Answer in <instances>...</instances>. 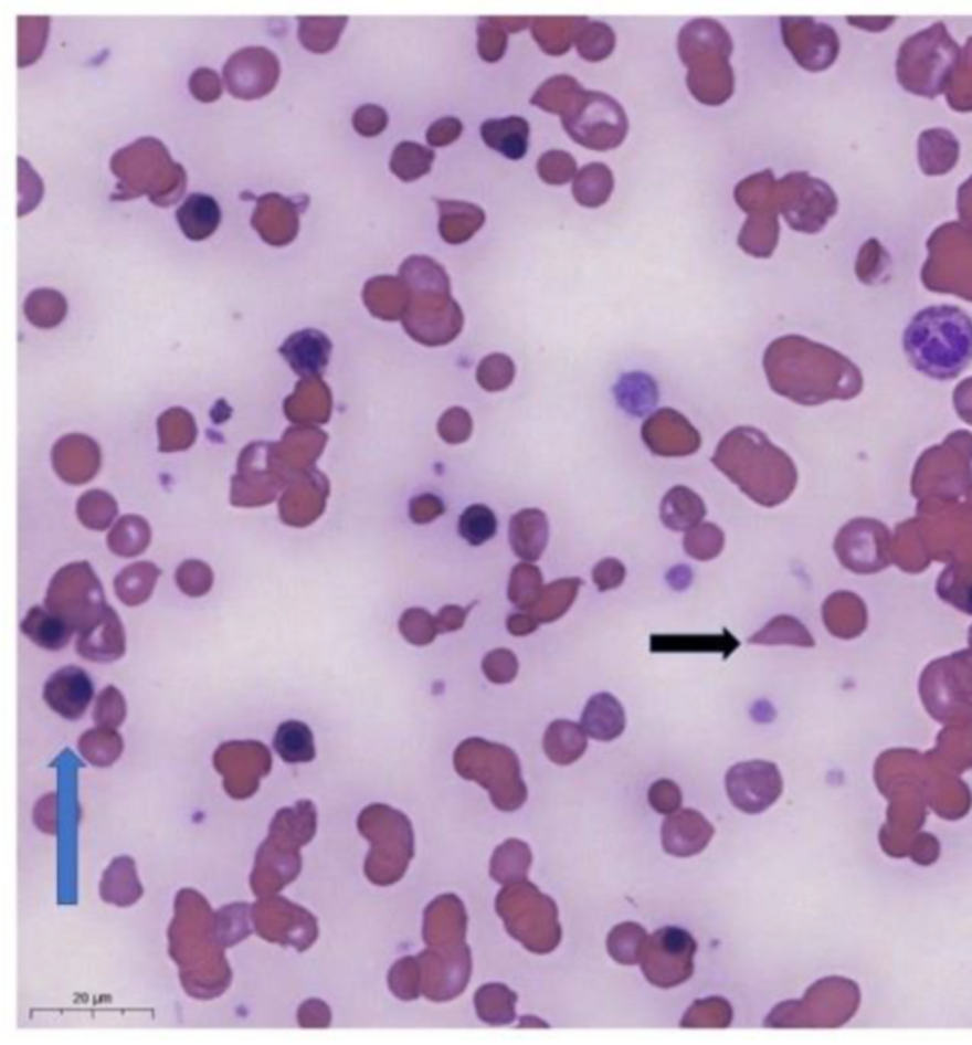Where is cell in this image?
I'll use <instances>...</instances> for the list:
<instances>
[{
  "mask_svg": "<svg viewBox=\"0 0 972 1045\" xmlns=\"http://www.w3.org/2000/svg\"><path fill=\"white\" fill-rule=\"evenodd\" d=\"M458 532L467 543L483 546L496 537L498 517L485 504H473L459 516Z\"/></svg>",
  "mask_w": 972,
  "mask_h": 1045,
  "instance_id": "37",
  "label": "cell"
},
{
  "mask_svg": "<svg viewBox=\"0 0 972 1045\" xmlns=\"http://www.w3.org/2000/svg\"><path fill=\"white\" fill-rule=\"evenodd\" d=\"M612 189L614 177L604 163H589L575 176L574 197L581 205L599 208L610 198Z\"/></svg>",
  "mask_w": 972,
  "mask_h": 1045,
  "instance_id": "31",
  "label": "cell"
},
{
  "mask_svg": "<svg viewBox=\"0 0 972 1045\" xmlns=\"http://www.w3.org/2000/svg\"><path fill=\"white\" fill-rule=\"evenodd\" d=\"M425 994L435 1002H446L466 991L472 978V952L467 944L424 952Z\"/></svg>",
  "mask_w": 972,
  "mask_h": 1045,
  "instance_id": "11",
  "label": "cell"
},
{
  "mask_svg": "<svg viewBox=\"0 0 972 1045\" xmlns=\"http://www.w3.org/2000/svg\"><path fill=\"white\" fill-rule=\"evenodd\" d=\"M445 511V504L437 496L424 495L414 498L411 506L412 519L416 522H427L437 519Z\"/></svg>",
  "mask_w": 972,
  "mask_h": 1045,
  "instance_id": "54",
  "label": "cell"
},
{
  "mask_svg": "<svg viewBox=\"0 0 972 1045\" xmlns=\"http://www.w3.org/2000/svg\"><path fill=\"white\" fill-rule=\"evenodd\" d=\"M385 124H388V115L382 107H377V105H363L353 115V126L364 137L379 136L384 131Z\"/></svg>",
  "mask_w": 972,
  "mask_h": 1045,
  "instance_id": "51",
  "label": "cell"
},
{
  "mask_svg": "<svg viewBox=\"0 0 972 1045\" xmlns=\"http://www.w3.org/2000/svg\"><path fill=\"white\" fill-rule=\"evenodd\" d=\"M414 303L405 318L406 331L414 339L440 347L458 337L464 327V316L458 303L451 299V289L412 292Z\"/></svg>",
  "mask_w": 972,
  "mask_h": 1045,
  "instance_id": "9",
  "label": "cell"
},
{
  "mask_svg": "<svg viewBox=\"0 0 972 1045\" xmlns=\"http://www.w3.org/2000/svg\"><path fill=\"white\" fill-rule=\"evenodd\" d=\"M585 21L575 18H541L533 23V39L546 50V54H567Z\"/></svg>",
  "mask_w": 972,
  "mask_h": 1045,
  "instance_id": "30",
  "label": "cell"
},
{
  "mask_svg": "<svg viewBox=\"0 0 972 1045\" xmlns=\"http://www.w3.org/2000/svg\"><path fill=\"white\" fill-rule=\"evenodd\" d=\"M507 632L515 635V637H525V635H530V633L538 630V618L533 616L532 612L520 611L509 614L506 620Z\"/></svg>",
  "mask_w": 972,
  "mask_h": 1045,
  "instance_id": "56",
  "label": "cell"
},
{
  "mask_svg": "<svg viewBox=\"0 0 972 1045\" xmlns=\"http://www.w3.org/2000/svg\"><path fill=\"white\" fill-rule=\"evenodd\" d=\"M279 63L266 48H247L230 57L224 67L229 89L240 99H258L276 86Z\"/></svg>",
  "mask_w": 972,
  "mask_h": 1045,
  "instance_id": "13",
  "label": "cell"
},
{
  "mask_svg": "<svg viewBox=\"0 0 972 1045\" xmlns=\"http://www.w3.org/2000/svg\"><path fill=\"white\" fill-rule=\"evenodd\" d=\"M549 542V521L538 508H527L517 511L509 521V543L515 556L533 563L538 561Z\"/></svg>",
  "mask_w": 972,
  "mask_h": 1045,
  "instance_id": "17",
  "label": "cell"
},
{
  "mask_svg": "<svg viewBox=\"0 0 972 1045\" xmlns=\"http://www.w3.org/2000/svg\"><path fill=\"white\" fill-rule=\"evenodd\" d=\"M401 627L405 632L406 638L414 645H427L432 643L440 627L433 622V618L425 611L406 612L405 620L401 622Z\"/></svg>",
  "mask_w": 972,
  "mask_h": 1045,
  "instance_id": "49",
  "label": "cell"
},
{
  "mask_svg": "<svg viewBox=\"0 0 972 1045\" xmlns=\"http://www.w3.org/2000/svg\"><path fill=\"white\" fill-rule=\"evenodd\" d=\"M752 645H790L811 646L810 633L805 632L804 625L797 620L789 616H776L763 630L750 637Z\"/></svg>",
  "mask_w": 972,
  "mask_h": 1045,
  "instance_id": "40",
  "label": "cell"
},
{
  "mask_svg": "<svg viewBox=\"0 0 972 1045\" xmlns=\"http://www.w3.org/2000/svg\"><path fill=\"white\" fill-rule=\"evenodd\" d=\"M625 725V709L622 701L612 694H594L581 712V727L593 740H615L622 736Z\"/></svg>",
  "mask_w": 972,
  "mask_h": 1045,
  "instance_id": "19",
  "label": "cell"
},
{
  "mask_svg": "<svg viewBox=\"0 0 972 1045\" xmlns=\"http://www.w3.org/2000/svg\"><path fill=\"white\" fill-rule=\"evenodd\" d=\"M726 789L737 810L744 814H760L781 796L783 781L773 762L750 760L729 768Z\"/></svg>",
  "mask_w": 972,
  "mask_h": 1045,
  "instance_id": "10",
  "label": "cell"
},
{
  "mask_svg": "<svg viewBox=\"0 0 972 1045\" xmlns=\"http://www.w3.org/2000/svg\"><path fill=\"white\" fill-rule=\"evenodd\" d=\"M515 379V363L506 353H490L477 367V382L486 392L506 390Z\"/></svg>",
  "mask_w": 972,
  "mask_h": 1045,
  "instance_id": "43",
  "label": "cell"
},
{
  "mask_svg": "<svg viewBox=\"0 0 972 1045\" xmlns=\"http://www.w3.org/2000/svg\"><path fill=\"white\" fill-rule=\"evenodd\" d=\"M274 747L285 762H304V760L314 759L310 728L297 720H287L277 728Z\"/></svg>",
  "mask_w": 972,
  "mask_h": 1045,
  "instance_id": "36",
  "label": "cell"
},
{
  "mask_svg": "<svg viewBox=\"0 0 972 1045\" xmlns=\"http://www.w3.org/2000/svg\"><path fill=\"white\" fill-rule=\"evenodd\" d=\"M588 732L578 722L554 720L543 736V751L547 759L554 764L568 767L574 764L575 760H580L588 751Z\"/></svg>",
  "mask_w": 972,
  "mask_h": 1045,
  "instance_id": "21",
  "label": "cell"
},
{
  "mask_svg": "<svg viewBox=\"0 0 972 1045\" xmlns=\"http://www.w3.org/2000/svg\"><path fill=\"white\" fill-rule=\"evenodd\" d=\"M253 226L261 232V236L272 245L289 244L295 238L298 229L297 213L293 205L277 194H268L261 198L255 215H253Z\"/></svg>",
  "mask_w": 972,
  "mask_h": 1045,
  "instance_id": "18",
  "label": "cell"
},
{
  "mask_svg": "<svg viewBox=\"0 0 972 1045\" xmlns=\"http://www.w3.org/2000/svg\"><path fill=\"white\" fill-rule=\"evenodd\" d=\"M441 236L448 244H462L485 223V211L466 202H440Z\"/></svg>",
  "mask_w": 972,
  "mask_h": 1045,
  "instance_id": "27",
  "label": "cell"
},
{
  "mask_svg": "<svg viewBox=\"0 0 972 1045\" xmlns=\"http://www.w3.org/2000/svg\"><path fill=\"white\" fill-rule=\"evenodd\" d=\"M659 516L667 529L688 532L702 522L707 516V506L697 493L684 485H676L663 496Z\"/></svg>",
  "mask_w": 972,
  "mask_h": 1045,
  "instance_id": "22",
  "label": "cell"
},
{
  "mask_svg": "<svg viewBox=\"0 0 972 1045\" xmlns=\"http://www.w3.org/2000/svg\"><path fill=\"white\" fill-rule=\"evenodd\" d=\"M473 432V421L466 409H448L440 421V434L446 443L459 445L467 442Z\"/></svg>",
  "mask_w": 972,
  "mask_h": 1045,
  "instance_id": "46",
  "label": "cell"
},
{
  "mask_svg": "<svg viewBox=\"0 0 972 1045\" xmlns=\"http://www.w3.org/2000/svg\"><path fill=\"white\" fill-rule=\"evenodd\" d=\"M678 48L689 67V92L709 105L726 102L733 89L728 63L731 42L726 29L710 20L694 21L683 29Z\"/></svg>",
  "mask_w": 972,
  "mask_h": 1045,
  "instance_id": "3",
  "label": "cell"
},
{
  "mask_svg": "<svg viewBox=\"0 0 972 1045\" xmlns=\"http://www.w3.org/2000/svg\"><path fill=\"white\" fill-rule=\"evenodd\" d=\"M712 836V823L697 810H678L663 823V849L675 857L701 854L702 849L709 846Z\"/></svg>",
  "mask_w": 972,
  "mask_h": 1045,
  "instance_id": "14",
  "label": "cell"
},
{
  "mask_svg": "<svg viewBox=\"0 0 972 1045\" xmlns=\"http://www.w3.org/2000/svg\"><path fill=\"white\" fill-rule=\"evenodd\" d=\"M467 917L456 896H443L425 912V943L435 949L466 944Z\"/></svg>",
  "mask_w": 972,
  "mask_h": 1045,
  "instance_id": "15",
  "label": "cell"
},
{
  "mask_svg": "<svg viewBox=\"0 0 972 1045\" xmlns=\"http://www.w3.org/2000/svg\"><path fill=\"white\" fill-rule=\"evenodd\" d=\"M473 1002L477 1017L486 1025H511L517 1017V994L507 984L488 983L480 986L479 991L475 992Z\"/></svg>",
  "mask_w": 972,
  "mask_h": 1045,
  "instance_id": "26",
  "label": "cell"
},
{
  "mask_svg": "<svg viewBox=\"0 0 972 1045\" xmlns=\"http://www.w3.org/2000/svg\"><path fill=\"white\" fill-rule=\"evenodd\" d=\"M581 584H583L581 578H561L551 584L543 585L540 599L532 609L533 616L538 618L540 624L557 622L572 609Z\"/></svg>",
  "mask_w": 972,
  "mask_h": 1045,
  "instance_id": "29",
  "label": "cell"
},
{
  "mask_svg": "<svg viewBox=\"0 0 972 1045\" xmlns=\"http://www.w3.org/2000/svg\"><path fill=\"white\" fill-rule=\"evenodd\" d=\"M190 92L200 99V102H215L221 95V82L219 76L210 68H200L192 78H190Z\"/></svg>",
  "mask_w": 972,
  "mask_h": 1045,
  "instance_id": "52",
  "label": "cell"
},
{
  "mask_svg": "<svg viewBox=\"0 0 972 1045\" xmlns=\"http://www.w3.org/2000/svg\"><path fill=\"white\" fill-rule=\"evenodd\" d=\"M543 591V577L541 570L536 564L522 563L515 564L509 577V588H507V598L519 609V611L532 612L533 606L540 599Z\"/></svg>",
  "mask_w": 972,
  "mask_h": 1045,
  "instance_id": "34",
  "label": "cell"
},
{
  "mask_svg": "<svg viewBox=\"0 0 972 1045\" xmlns=\"http://www.w3.org/2000/svg\"><path fill=\"white\" fill-rule=\"evenodd\" d=\"M646 941H648V933L642 928L641 923L623 922L610 931L606 943L608 952L617 964H641Z\"/></svg>",
  "mask_w": 972,
  "mask_h": 1045,
  "instance_id": "32",
  "label": "cell"
},
{
  "mask_svg": "<svg viewBox=\"0 0 972 1045\" xmlns=\"http://www.w3.org/2000/svg\"><path fill=\"white\" fill-rule=\"evenodd\" d=\"M726 543V535L715 522H699L684 537V550L697 561H710L720 556Z\"/></svg>",
  "mask_w": 972,
  "mask_h": 1045,
  "instance_id": "41",
  "label": "cell"
},
{
  "mask_svg": "<svg viewBox=\"0 0 972 1045\" xmlns=\"http://www.w3.org/2000/svg\"><path fill=\"white\" fill-rule=\"evenodd\" d=\"M530 865H532V852L528 848V844L511 838L494 852L493 862H490V878L500 884L527 880Z\"/></svg>",
  "mask_w": 972,
  "mask_h": 1045,
  "instance_id": "28",
  "label": "cell"
},
{
  "mask_svg": "<svg viewBox=\"0 0 972 1045\" xmlns=\"http://www.w3.org/2000/svg\"><path fill=\"white\" fill-rule=\"evenodd\" d=\"M697 943L683 928H662L654 931L642 952L644 978L659 989H675L694 975Z\"/></svg>",
  "mask_w": 972,
  "mask_h": 1045,
  "instance_id": "8",
  "label": "cell"
},
{
  "mask_svg": "<svg viewBox=\"0 0 972 1045\" xmlns=\"http://www.w3.org/2000/svg\"><path fill=\"white\" fill-rule=\"evenodd\" d=\"M568 136L594 150L620 147L627 136V116L622 105L601 92H583L562 115Z\"/></svg>",
  "mask_w": 972,
  "mask_h": 1045,
  "instance_id": "7",
  "label": "cell"
},
{
  "mask_svg": "<svg viewBox=\"0 0 972 1045\" xmlns=\"http://www.w3.org/2000/svg\"><path fill=\"white\" fill-rule=\"evenodd\" d=\"M177 221L190 240H205L221 223V210L208 194H190L177 210Z\"/></svg>",
  "mask_w": 972,
  "mask_h": 1045,
  "instance_id": "24",
  "label": "cell"
},
{
  "mask_svg": "<svg viewBox=\"0 0 972 1045\" xmlns=\"http://www.w3.org/2000/svg\"><path fill=\"white\" fill-rule=\"evenodd\" d=\"M475 603L469 604L467 609H462V606H456V604H451V606H445L443 611L440 612L437 616V627L440 632H458L464 627L467 620V612L469 609H473Z\"/></svg>",
  "mask_w": 972,
  "mask_h": 1045,
  "instance_id": "55",
  "label": "cell"
},
{
  "mask_svg": "<svg viewBox=\"0 0 972 1045\" xmlns=\"http://www.w3.org/2000/svg\"><path fill=\"white\" fill-rule=\"evenodd\" d=\"M435 160V152L432 149H425L416 142L405 141L393 150L392 171L403 181H414L419 177L425 176L432 168Z\"/></svg>",
  "mask_w": 972,
  "mask_h": 1045,
  "instance_id": "39",
  "label": "cell"
},
{
  "mask_svg": "<svg viewBox=\"0 0 972 1045\" xmlns=\"http://www.w3.org/2000/svg\"><path fill=\"white\" fill-rule=\"evenodd\" d=\"M113 170L122 181L120 189L131 190V197L149 192L158 205L171 204L169 190L179 197L184 187V170L171 162L158 139H141L128 149L116 152Z\"/></svg>",
  "mask_w": 972,
  "mask_h": 1045,
  "instance_id": "6",
  "label": "cell"
},
{
  "mask_svg": "<svg viewBox=\"0 0 972 1045\" xmlns=\"http://www.w3.org/2000/svg\"><path fill=\"white\" fill-rule=\"evenodd\" d=\"M617 401L627 413L644 414L657 403V387L648 374H625L614 388Z\"/></svg>",
  "mask_w": 972,
  "mask_h": 1045,
  "instance_id": "33",
  "label": "cell"
},
{
  "mask_svg": "<svg viewBox=\"0 0 972 1045\" xmlns=\"http://www.w3.org/2000/svg\"><path fill=\"white\" fill-rule=\"evenodd\" d=\"M649 806L654 808L657 814H675L683 806V791L676 785L675 781L659 780L648 791Z\"/></svg>",
  "mask_w": 972,
  "mask_h": 1045,
  "instance_id": "47",
  "label": "cell"
},
{
  "mask_svg": "<svg viewBox=\"0 0 972 1045\" xmlns=\"http://www.w3.org/2000/svg\"><path fill=\"white\" fill-rule=\"evenodd\" d=\"M528 123L520 116L490 118L480 126L483 141L509 160H520L528 150Z\"/></svg>",
  "mask_w": 972,
  "mask_h": 1045,
  "instance_id": "23",
  "label": "cell"
},
{
  "mask_svg": "<svg viewBox=\"0 0 972 1045\" xmlns=\"http://www.w3.org/2000/svg\"><path fill=\"white\" fill-rule=\"evenodd\" d=\"M287 361L298 373H318L327 363L329 342L321 332L303 331L293 335L282 348Z\"/></svg>",
  "mask_w": 972,
  "mask_h": 1045,
  "instance_id": "25",
  "label": "cell"
},
{
  "mask_svg": "<svg viewBox=\"0 0 972 1045\" xmlns=\"http://www.w3.org/2000/svg\"><path fill=\"white\" fill-rule=\"evenodd\" d=\"M483 673L494 685H509L519 673V659L507 648H496L488 652L483 659Z\"/></svg>",
  "mask_w": 972,
  "mask_h": 1045,
  "instance_id": "44",
  "label": "cell"
},
{
  "mask_svg": "<svg viewBox=\"0 0 972 1045\" xmlns=\"http://www.w3.org/2000/svg\"><path fill=\"white\" fill-rule=\"evenodd\" d=\"M585 89L572 76L559 75L549 78L532 97V105L549 110V113H559L564 115L575 99L583 94Z\"/></svg>",
  "mask_w": 972,
  "mask_h": 1045,
  "instance_id": "35",
  "label": "cell"
},
{
  "mask_svg": "<svg viewBox=\"0 0 972 1045\" xmlns=\"http://www.w3.org/2000/svg\"><path fill=\"white\" fill-rule=\"evenodd\" d=\"M496 912L506 923L507 933L533 954H549L561 943L557 905L532 883L506 884L496 897Z\"/></svg>",
  "mask_w": 972,
  "mask_h": 1045,
  "instance_id": "5",
  "label": "cell"
},
{
  "mask_svg": "<svg viewBox=\"0 0 972 1045\" xmlns=\"http://www.w3.org/2000/svg\"><path fill=\"white\" fill-rule=\"evenodd\" d=\"M731 1021H733V1010L728 1000L712 996L697 1000L684 1015L680 1026L684 1028H702V1026L726 1028L731 1025Z\"/></svg>",
  "mask_w": 972,
  "mask_h": 1045,
  "instance_id": "38",
  "label": "cell"
},
{
  "mask_svg": "<svg viewBox=\"0 0 972 1045\" xmlns=\"http://www.w3.org/2000/svg\"><path fill=\"white\" fill-rule=\"evenodd\" d=\"M575 42H578L581 57H585L589 62H601L614 50V31L604 23H589V21H585V25L581 28L580 33L575 36Z\"/></svg>",
  "mask_w": 972,
  "mask_h": 1045,
  "instance_id": "42",
  "label": "cell"
},
{
  "mask_svg": "<svg viewBox=\"0 0 972 1045\" xmlns=\"http://www.w3.org/2000/svg\"><path fill=\"white\" fill-rule=\"evenodd\" d=\"M454 768L464 780L483 785L490 793L494 806L501 812H515L527 802L519 757L509 747L469 738L456 749Z\"/></svg>",
  "mask_w": 972,
  "mask_h": 1045,
  "instance_id": "4",
  "label": "cell"
},
{
  "mask_svg": "<svg viewBox=\"0 0 972 1045\" xmlns=\"http://www.w3.org/2000/svg\"><path fill=\"white\" fill-rule=\"evenodd\" d=\"M459 134H462V123L458 118H441L437 123L432 124V128L427 131V141L433 147H445V145L456 141Z\"/></svg>",
  "mask_w": 972,
  "mask_h": 1045,
  "instance_id": "53",
  "label": "cell"
},
{
  "mask_svg": "<svg viewBox=\"0 0 972 1045\" xmlns=\"http://www.w3.org/2000/svg\"><path fill=\"white\" fill-rule=\"evenodd\" d=\"M911 366L932 379H953L972 360V319L953 306H931L905 331Z\"/></svg>",
  "mask_w": 972,
  "mask_h": 1045,
  "instance_id": "2",
  "label": "cell"
},
{
  "mask_svg": "<svg viewBox=\"0 0 972 1045\" xmlns=\"http://www.w3.org/2000/svg\"><path fill=\"white\" fill-rule=\"evenodd\" d=\"M739 648L737 641L728 630L722 633H709V635H652L649 638V651L654 654H722V658H729L733 652Z\"/></svg>",
  "mask_w": 972,
  "mask_h": 1045,
  "instance_id": "20",
  "label": "cell"
},
{
  "mask_svg": "<svg viewBox=\"0 0 972 1045\" xmlns=\"http://www.w3.org/2000/svg\"><path fill=\"white\" fill-rule=\"evenodd\" d=\"M538 173L546 183H568L575 176V160L564 150H549L538 162Z\"/></svg>",
  "mask_w": 972,
  "mask_h": 1045,
  "instance_id": "45",
  "label": "cell"
},
{
  "mask_svg": "<svg viewBox=\"0 0 972 1045\" xmlns=\"http://www.w3.org/2000/svg\"><path fill=\"white\" fill-rule=\"evenodd\" d=\"M625 577H627L625 564L620 559H614V557H608V559H602V561L594 564L593 582L599 591L620 588L625 582Z\"/></svg>",
  "mask_w": 972,
  "mask_h": 1045,
  "instance_id": "50",
  "label": "cell"
},
{
  "mask_svg": "<svg viewBox=\"0 0 972 1045\" xmlns=\"http://www.w3.org/2000/svg\"><path fill=\"white\" fill-rule=\"evenodd\" d=\"M479 52L486 62H498L506 52V33L500 20H483L479 25Z\"/></svg>",
  "mask_w": 972,
  "mask_h": 1045,
  "instance_id": "48",
  "label": "cell"
},
{
  "mask_svg": "<svg viewBox=\"0 0 972 1045\" xmlns=\"http://www.w3.org/2000/svg\"><path fill=\"white\" fill-rule=\"evenodd\" d=\"M712 464L744 495L765 508L784 503L796 485V468L757 428L739 426L718 443Z\"/></svg>",
  "mask_w": 972,
  "mask_h": 1045,
  "instance_id": "1",
  "label": "cell"
},
{
  "mask_svg": "<svg viewBox=\"0 0 972 1045\" xmlns=\"http://www.w3.org/2000/svg\"><path fill=\"white\" fill-rule=\"evenodd\" d=\"M642 442L654 455L680 458L696 455L701 447V435L683 413L662 409L642 424Z\"/></svg>",
  "mask_w": 972,
  "mask_h": 1045,
  "instance_id": "12",
  "label": "cell"
},
{
  "mask_svg": "<svg viewBox=\"0 0 972 1045\" xmlns=\"http://www.w3.org/2000/svg\"><path fill=\"white\" fill-rule=\"evenodd\" d=\"M44 690L52 709L67 719H78L94 698V683L81 667H65L54 673Z\"/></svg>",
  "mask_w": 972,
  "mask_h": 1045,
  "instance_id": "16",
  "label": "cell"
}]
</instances>
